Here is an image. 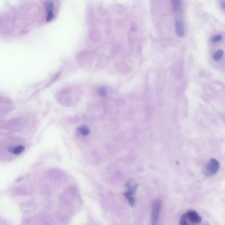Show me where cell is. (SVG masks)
<instances>
[{"label":"cell","mask_w":225,"mask_h":225,"mask_svg":"<svg viewBox=\"0 0 225 225\" xmlns=\"http://www.w3.org/2000/svg\"><path fill=\"white\" fill-rule=\"evenodd\" d=\"M220 164L215 159H211L208 163L204 169V175L207 177H212L216 175L219 170Z\"/></svg>","instance_id":"obj_1"},{"label":"cell","mask_w":225,"mask_h":225,"mask_svg":"<svg viewBox=\"0 0 225 225\" xmlns=\"http://www.w3.org/2000/svg\"><path fill=\"white\" fill-rule=\"evenodd\" d=\"M161 201L160 200L157 199L153 201L152 204L151 220L153 225H156L158 219L160 211Z\"/></svg>","instance_id":"obj_2"},{"label":"cell","mask_w":225,"mask_h":225,"mask_svg":"<svg viewBox=\"0 0 225 225\" xmlns=\"http://www.w3.org/2000/svg\"><path fill=\"white\" fill-rule=\"evenodd\" d=\"M125 187L128 189V191L124 193L125 197L127 198L129 201V204L132 206H134L135 204V199L134 197L135 192L136 191L138 186L137 185H135L134 187L131 186V184L130 182H128L125 185Z\"/></svg>","instance_id":"obj_3"},{"label":"cell","mask_w":225,"mask_h":225,"mask_svg":"<svg viewBox=\"0 0 225 225\" xmlns=\"http://www.w3.org/2000/svg\"><path fill=\"white\" fill-rule=\"evenodd\" d=\"M45 7L47 12L46 21L47 22H50L54 19V4L52 1H47L45 3Z\"/></svg>","instance_id":"obj_4"},{"label":"cell","mask_w":225,"mask_h":225,"mask_svg":"<svg viewBox=\"0 0 225 225\" xmlns=\"http://www.w3.org/2000/svg\"><path fill=\"white\" fill-rule=\"evenodd\" d=\"M186 213L188 220L193 224H198L201 222L202 218L194 210H189Z\"/></svg>","instance_id":"obj_5"},{"label":"cell","mask_w":225,"mask_h":225,"mask_svg":"<svg viewBox=\"0 0 225 225\" xmlns=\"http://www.w3.org/2000/svg\"><path fill=\"white\" fill-rule=\"evenodd\" d=\"M176 32L177 36L182 38L185 34L184 23L181 18H177L176 21Z\"/></svg>","instance_id":"obj_6"},{"label":"cell","mask_w":225,"mask_h":225,"mask_svg":"<svg viewBox=\"0 0 225 225\" xmlns=\"http://www.w3.org/2000/svg\"><path fill=\"white\" fill-rule=\"evenodd\" d=\"M172 10L175 13H178L181 10L182 7V0H171Z\"/></svg>","instance_id":"obj_7"},{"label":"cell","mask_w":225,"mask_h":225,"mask_svg":"<svg viewBox=\"0 0 225 225\" xmlns=\"http://www.w3.org/2000/svg\"><path fill=\"white\" fill-rule=\"evenodd\" d=\"M25 150V147L23 145H19L15 147H11L9 149V151L15 155L20 154Z\"/></svg>","instance_id":"obj_8"},{"label":"cell","mask_w":225,"mask_h":225,"mask_svg":"<svg viewBox=\"0 0 225 225\" xmlns=\"http://www.w3.org/2000/svg\"><path fill=\"white\" fill-rule=\"evenodd\" d=\"M78 132L84 135H87L90 133V130L88 127L85 125H82L77 128Z\"/></svg>","instance_id":"obj_9"},{"label":"cell","mask_w":225,"mask_h":225,"mask_svg":"<svg viewBox=\"0 0 225 225\" xmlns=\"http://www.w3.org/2000/svg\"><path fill=\"white\" fill-rule=\"evenodd\" d=\"M224 51L222 50H218L213 55V58L216 61L219 60L224 55Z\"/></svg>","instance_id":"obj_10"},{"label":"cell","mask_w":225,"mask_h":225,"mask_svg":"<svg viewBox=\"0 0 225 225\" xmlns=\"http://www.w3.org/2000/svg\"><path fill=\"white\" fill-rule=\"evenodd\" d=\"M187 218L186 213L182 214L181 218L180 221V225H188V223L187 222Z\"/></svg>","instance_id":"obj_11"},{"label":"cell","mask_w":225,"mask_h":225,"mask_svg":"<svg viewBox=\"0 0 225 225\" xmlns=\"http://www.w3.org/2000/svg\"><path fill=\"white\" fill-rule=\"evenodd\" d=\"M98 93L100 96H105L106 95V88L103 87L99 88L98 90Z\"/></svg>","instance_id":"obj_12"},{"label":"cell","mask_w":225,"mask_h":225,"mask_svg":"<svg viewBox=\"0 0 225 225\" xmlns=\"http://www.w3.org/2000/svg\"><path fill=\"white\" fill-rule=\"evenodd\" d=\"M222 37L221 35H216L215 36H213V37L211 38V41L213 42V43H216V42H218V41H220L221 39H222Z\"/></svg>","instance_id":"obj_13"},{"label":"cell","mask_w":225,"mask_h":225,"mask_svg":"<svg viewBox=\"0 0 225 225\" xmlns=\"http://www.w3.org/2000/svg\"><path fill=\"white\" fill-rule=\"evenodd\" d=\"M222 6H223V8L225 9V2H224L222 3Z\"/></svg>","instance_id":"obj_14"}]
</instances>
